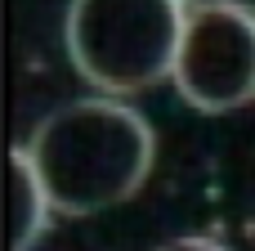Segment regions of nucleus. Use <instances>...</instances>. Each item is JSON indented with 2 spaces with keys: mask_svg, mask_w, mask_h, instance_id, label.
Wrapping results in <instances>:
<instances>
[{
  "mask_svg": "<svg viewBox=\"0 0 255 251\" xmlns=\"http://www.w3.org/2000/svg\"><path fill=\"white\" fill-rule=\"evenodd\" d=\"M22 148L58 216H94L134 198L157 162L148 117L112 94L54 108Z\"/></svg>",
  "mask_w": 255,
  "mask_h": 251,
  "instance_id": "obj_1",
  "label": "nucleus"
},
{
  "mask_svg": "<svg viewBox=\"0 0 255 251\" xmlns=\"http://www.w3.org/2000/svg\"><path fill=\"white\" fill-rule=\"evenodd\" d=\"M188 9L179 0H72L67 58L94 90L121 99L175 76Z\"/></svg>",
  "mask_w": 255,
  "mask_h": 251,
  "instance_id": "obj_2",
  "label": "nucleus"
},
{
  "mask_svg": "<svg viewBox=\"0 0 255 251\" xmlns=\"http://www.w3.org/2000/svg\"><path fill=\"white\" fill-rule=\"evenodd\" d=\"M170 81L197 112H233L255 103V9H188Z\"/></svg>",
  "mask_w": 255,
  "mask_h": 251,
  "instance_id": "obj_3",
  "label": "nucleus"
},
{
  "mask_svg": "<svg viewBox=\"0 0 255 251\" xmlns=\"http://www.w3.org/2000/svg\"><path fill=\"white\" fill-rule=\"evenodd\" d=\"M9 171H13V189H9V220H13V251H31L45 229H49V216H54V202L45 193V180L36 175L27 148H13L9 157Z\"/></svg>",
  "mask_w": 255,
  "mask_h": 251,
  "instance_id": "obj_4",
  "label": "nucleus"
},
{
  "mask_svg": "<svg viewBox=\"0 0 255 251\" xmlns=\"http://www.w3.org/2000/svg\"><path fill=\"white\" fill-rule=\"evenodd\" d=\"M157 251H229V247H224V243H215V238H202V234H184V238L161 243Z\"/></svg>",
  "mask_w": 255,
  "mask_h": 251,
  "instance_id": "obj_5",
  "label": "nucleus"
},
{
  "mask_svg": "<svg viewBox=\"0 0 255 251\" xmlns=\"http://www.w3.org/2000/svg\"><path fill=\"white\" fill-rule=\"evenodd\" d=\"M184 9H211V4H242V0H179Z\"/></svg>",
  "mask_w": 255,
  "mask_h": 251,
  "instance_id": "obj_6",
  "label": "nucleus"
}]
</instances>
